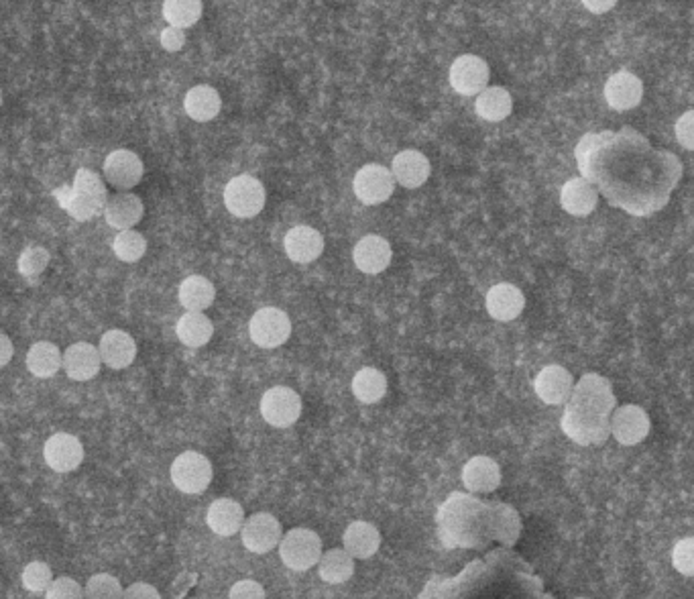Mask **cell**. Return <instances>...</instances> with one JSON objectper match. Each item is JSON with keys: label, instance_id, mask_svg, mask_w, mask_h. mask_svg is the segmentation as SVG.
Listing matches in <instances>:
<instances>
[{"label": "cell", "instance_id": "obj_1", "mask_svg": "<svg viewBox=\"0 0 694 599\" xmlns=\"http://www.w3.org/2000/svg\"><path fill=\"white\" fill-rule=\"evenodd\" d=\"M576 163L597 192L635 216L664 208L682 178V163L670 151L654 149L638 131L587 133L576 145Z\"/></svg>", "mask_w": 694, "mask_h": 599}, {"label": "cell", "instance_id": "obj_2", "mask_svg": "<svg viewBox=\"0 0 694 599\" xmlns=\"http://www.w3.org/2000/svg\"><path fill=\"white\" fill-rule=\"evenodd\" d=\"M570 406L562 418V428L576 443H601L609 434V412L615 398L609 381L601 375H585L581 384L572 388Z\"/></svg>", "mask_w": 694, "mask_h": 599}, {"label": "cell", "instance_id": "obj_3", "mask_svg": "<svg viewBox=\"0 0 694 599\" xmlns=\"http://www.w3.org/2000/svg\"><path fill=\"white\" fill-rule=\"evenodd\" d=\"M281 563L296 573H304L318 565L322 557V538L310 528H292L279 540Z\"/></svg>", "mask_w": 694, "mask_h": 599}, {"label": "cell", "instance_id": "obj_4", "mask_svg": "<svg viewBox=\"0 0 694 599\" xmlns=\"http://www.w3.org/2000/svg\"><path fill=\"white\" fill-rule=\"evenodd\" d=\"M265 200V186L249 174L233 178L224 188V206L237 219H253L265 208Z\"/></svg>", "mask_w": 694, "mask_h": 599}, {"label": "cell", "instance_id": "obj_5", "mask_svg": "<svg viewBox=\"0 0 694 599\" xmlns=\"http://www.w3.org/2000/svg\"><path fill=\"white\" fill-rule=\"evenodd\" d=\"M214 477L212 463L198 451H186L171 463V481L182 494L198 496L210 487Z\"/></svg>", "mask_w": 694, "mask_h": 599}, {"label": "cell", "instance_id": "obj_6", "mask_svg": "<svg viewBox=\"0 0 694 599\" xmlns=\"http://www.w3.org/2000/svg\"><path fill=\"white\" fill-rule=\"evenodd\" d=\"M249 335L257 347L277 349L292 335V320L279 308H261L249 322Z\"/></svg>", "mask_w": 694, "mask_h": 599}, {"label": "cell", "instance_id": "obj_7", "mask_svg": "<svg viewBox=\"0 0 694 599\" xmlns=\"http://www.w3.org/2000/svg\"><path fill=\"white\" fill-rule=\"evenodd\" d=\"M261 416L275 428L294 426L302 416V398L287 386H275L261 398Z\"/></svg>", "mask_w": 694, "mask_h": 599}, {"label": "cell", "instance_id": "obj_8", "mask_svg": "<svg viewBox=\"0 0 694 599\" xmlns=\"http://www.w3.org/2000/svg\"><path fill=\"white\" fill-rule=\"evenodd\" d=\"M650 428L652 422L648 412L635 404H625L617 408L609 420V434H613V439L625 447H633L646 441Z\"/></svg>", "mask_w": 694, "mask_h": 599}, {"label": "cell", "instance_id": "obj_9", "mask_svg": "<svg viewBox=\"0 0 694 599\" xmlns=\"http://www.w3.org/2000/svg\"><path fill=\"white\" fill-rule=\"evenodd\" d=\"M283 536L281 522L269 512H257L245 518L241 528L243 547L255 555L271 553Z\"/></svg>", "mask_w": 694, "mask_h": 599}, {"label": "cell", "instance_id": "obj_10", "mask_svg": "<svg viewBox=\"0 0 694 599\" xmlns=\"http://www.w3.org/2000/svg\"><path fill=\"white\" fill-rule=\"evenodd\" d=\"M106 198V186L102 184L100 176L92 170H78L68 210L78 221H88L98 208L106 204Z\"/></svg>", "mask_w": 694, "mask_h": 599}, {"label": "cell", "instance_id": "obj_11", "mask_svg": "<svg viewBox=\"0 0 694 599\" xmlns=\"http://www.w3.org/2000/svg\"><path fill=\"white\" fill-rule=\"evenodd\" d=\"M489 76V64L483 58L467 53V56H460L452 62L448 80L460 96H477L487 88Z\"/></svg>", "mask_w": 694, "mask_h": 599}, {"label": "cell", "instance_id": "obj_12", "mask_svg": "<svg viewBox=\"0 0 694 599\" xmlns=\"http://www.w3.org/2000/svg\"><path fill=\"white\" fill-rule=\"evenodd\" d=\"M145 168L141 157L131 149H117L104 159V178L119 192L133 190L143 180Z\"/></svg>", "mask_w": 694, "mask_h": 599}, {"label": "cell", "instance_id": "obj_13", "mask_svg": "<svg viewBox=\"0 0 694 599\" xmlns=\"http://www.w3.org/2000/svg\"><path fill=\"white\" fill-rule=\"evenodd\" d=\"M353 190L363 204L377 206L391 198L395 190V180L391 176V170H387L385 166H379V163H367V166H363L355 174Z\"/></svg>", "mask_w": 694, "mask_h": 599}, {"label": "cell", "instance_id": "obj_14", "mask_svg": "<svg viewBox=\"0 0 694 599\" xmlns=\"http://www.w3.org/2000/svg\"><path fill=\"white\" fill-rule=\"evenodd\" d=\"M43 459L55 473L76 471L84 461V447L78 437L68 432H55L45 441Z\"/></svg>", "mask_w": 694, "mask_h": 599}, {"label": "cell", "instance_id": "obj_15", "mask_svg": "<svg viewBox=\"0 0 694 599\" xmlns=\"http://www.w3.org/2000/svg\"><path fill=\"white\" fill-rule=\"evenodd\" d=\"M430 172H432L430 159L418 149H406L397 153L391 163V176L395 184L408 190H416L424 186L430 178Z\"/></svg>", "mask_w": 694, "mask_h": 599}, {"label": "cell", "instance_id": "obj_16", "mask_svg": "<svg viewBox=\"0 0 694 599\" xmlns=\"http://www.w3.org/2000/svg\"><path fill=\"white\" fill-rule=\"evenodd\" d=\"M572 388H574V377L562 365H548L534 379V390L538 398L548 406L566 404L572 394Z\"/></svg>", "mask_w": 694, "mask_h": 599}, {"label": "cell", "instance_id": "obj_17", "mask_svg": "<svg viewBox=\"0 0 694 599\" xmlns=\"http://www.w3.org/2000/svg\"><path fill=\"white\" fill-rule=\"evenodd\" d=\"M143 212V200L133 192H117L114 196L106 198L104 204L106 225L117 231L135 229L143 219Z\"/></svg>", "mask_w": 694, "mask_h": 599}, {"label": "cell", "instance_id": "obj_18", "mask_svg": "<svg viewBox=\"0 0 694 599\" xmlns=\"http://www.w3.org/2000/svg\"><path fill=\"white\" fill-rule=\"evenodd\" d=\"M642 98H644V82L627 70L613 74L605 84V100L613 111H619V113L631 111V108L640 106Z\"/></svg>", "mask_w": 694, "mask_h": 599}, {"label": "cell", "instance_id": "obj_19", "mask_svg": "<svg viewBox=\"0 0 694 599\" xmlns=\"http://www.w3.org/2000/svg\"><path fill=\"white\" fill-rule=\"evenodd\" d=\"M501 467L495 459L477 455L462 467V483L473 494H491L501 485Z\"/></svg>", "mask_w": 694, "mask_h": 599}, {"label": "cell", "instance_id": "obj_20", "mask_svg": "<svg viewBox=\"0 0 694 599\" xmlns=\"http://www.w3.org/2000/svg\"><path fill=\"white\" fill-rule=\"evenodd\" d=\"M393 251L391 243L385 237L379 235H367L363 237L355 249H353V261L363 271V274L377 276L385 271L391 263Z\"/></svg>", "mask_w": 694, "mask_h": 599}, {"label": "cell", "instance_id": "obj_21", "mask_svg": "<svg viewBox=\"0 0 694 599\" xmlns=\"http://www.w3.org/2000/svg\"><path fill=\"white\" fill-rule=\"evenodd\" d=\"M98 353L102 363L110 369H127L137 357V343L127 331L112 329L102 335Z\"/></svg>", "mask_w": 694, "mask_h": 599}, {"label": "cell", "instance_id": "obj_22", "mask_svg": "<svg viewBox=\"0 0 694 599\" xmlns=\"http://www.w3.org/2000/svg\"><path fill=\"white\" fill-rule=\"evenodd\" d=\"M243 522H245V510L237 500L218 498L208 506L206 524L216 536L228 538V536L239 534L243 528Z\"/></svg>", "mask_w": 694, "mask_h": 599}, {"label": "cell", "instance_id": "obj_23", "mask_svg": "<svg viewBox=\"0 0 694 599\" xmlns=\"http://www.w3.org/2000/svg\"><path fill=\"white\" fill-rule=\"evenodd\" d=\"M342 544L344 551L349 553L353 559H371L379 547H381V532L375 524L365 522V520H357L353 524L346 526L344 534H342Z\"/></svg>", "mask_w": 694, "mask_h": 599}, {"label": "cell", "instance_id": "obj_24", "mask_svg": "<svg viewBox=\"0 0 694 599\" xmlns=\"http://www.w3.org/2000/svg\"><path fill=\"white\" fill-rule=\"evenodd\" d=\"M283 247H285L287 257L292 261L312 263L324 251V237L314 227L300 225V227H294V229L287 231V235L283 239Z\"/></svg>", "mask_w": 694, "mask_h": 599}, {"label": "cell", "instance_id": "obj_25", "mask_svg": "<svg viewBox=\"0 0 694 599\" xmlns=\"http://www.w3.org/2000/svg\"><path fill=\"white\" fill-rule=\"evenodd\" d=\"M487 312L499 322L515 320L526 308V296L513 284H497L487 292Z\"/></svg>", "mask_w": 694, "mask_h": 599}, {"label": "cell", "instance_id": "obj_26", "mask_svg": "<svg viewBox=\"0 0 694 599\" xmlns=\"http://www.w3.org/2000/svg\"><path fill=\"white\" fill-rule=\"evenodd\" d=\"M102 365L98 347L90 343H74L68 347L66 353H62V367L66 369L68 377L74 381H88L98 375Z\"/></svg>", "mask_w": 694, "mask_h": 599}, {"label": "cell", "instance_id": "obj_27", "mask_svg": "<svg viewBox=\"0 0 694 599\" xmlns=\"http://www.w3.org/2000/svg\"><path fill=\"white\" fill-rule=\"evenodd\" d=\"M599 204L597 188L581 178L568 180L560 190V206L572 216H589Z\"/></svg>", "mask_w": 694, "mask_h": 599}, {"label": "cell", "instance_id": "obj_28", "mask_svg": "<svg viewBox=\"0 0 694 599\" xmlns=\"http://www.w3.org/2000/svg\"><path fill=\"white\" fill-rule=\"evenodd\" d=\"M184 108H186V113L190 119H194L198 123H208L220 115L222 98H220L216 88H212L208 84H200V86H194L188 90V94L184 98Z\"/></svg>", "mask_w": 694, "mask_h": 599}, {"label": "cell", "instance_id": "obj_29", "mask_svg": "<svg viewBox=\"0 0 694 599\" xmlns=\"http://www.w3.org/2000/svg\"><path fill=\"white\" fill-rule=\"evenodd\" d=\"M475 111L483 121L501 123L513 111V98L509 90H505L503 86H487L483 92L477 94Z\"/></svg>", "mask_w": 694, "mask_h": 599}, {"label": "cell", "instance_id": "obj_30", "mask_svg": "<svg viewBox=\"0 0 694 599\" xmlns=\"http://www.w3.org/2000/svg\"><path fill=\"white\" fill-rule=\"evenodd\" d=\"M176 335L186 347L200 349L210 343L214 324L204 312H186L176 324Z\"/></svg>", "mask_w": 694, "mask_h": 599}, {"label": "cell", "instance_id": "obj_31", "mask_svg": "<svg viewBox=\"0 0 694 599\" xmlns=\"http://www.w3.org/2000/svg\"><path fill=\"white\" fill-rule=\"evenodd\" d=\"M178 298H180V304L186 308V312H204L214 304L216 290L208 278L190 276L180 284Z\"/></svg>", "mask_w": 694, "mask_h": 599}, {"label": "cell", "instance_id": "obj_32", "mask_svg": "<svg viewBox=\"0 0 694 599\" xmlns=\"http://www.w3.org/2000/svg\"><path fill=\"white\" fill-rule=\"evenodd\" d=\"M318 575L330 585L346 583L355 575V559L344 549H330L318 561Z\"/></svg>", "mask_w": 694, "mask_h": 599}, {"label": "cell", "instance_id": "obj_33", "mask_svg": "<svg viewBox=\"0 0 694 599\" xmlns=\"http://www.w3.org/2000/svg\"><path fill=\"white\" fill-rule=\"evenodd\" d=\"M27 369L41 379L53 377L62 369V351L49 341L35 343L27 353Z\"/></svg>", "mask_w": 694, "mask_h": 599}, {"label": "cell", "instance_id": "obj_34", "mask_svg": "<svg viewBox=\"0 0 694 599\" xmlns=\"http://www.w3.org/2000/svg\"><path fill=\"white\" fill-rule=\"evenodd\" d=\"M353 394L363 404H377L387 394V377L375 367H363L353 377Z\"/></svg>", "mask_w": 694, "mask_h": 599}, {"label": "cell", "instance_id": "obj_35", "mask_svg": "<svg viewBox=\"0 0 694 599\" xmlns=\"http://www.w3.org/2000/svg\"><path fill=\"white\" fill-rule=\"evenodd\" d=\"M202 0H163V19L178 29L196 25L202 17Z\"/></svg>", "mask_w": 694, "mask_h": 599}, {"label": "cell", "instance_id": "obj_36", "mask_svg": "<svg viewBox=\"0 0 694 599\" xmlns=\"http://www.w3.org/2000/svg\"><path fill=\"white\" fill-rule=\"evenodd\" d=\"M112 251L121 261L135 263L145 255L147 239L143 233H139L135 229L119 231L117 237H114V241H112Z\"/></svg>", "mask_w": 694, "mask_h": 599}, {"label": "cell", "instance_id": "obj_37", "mask_svg": "<svg viewBox=\"0 0 694 599\" xmlns=\"http://www.w3.org/2000/svg\"><path fill=\"white\" fill-rule=\"evenodd\" d=\"M123 583L110 573H96L84 585V599H123Z\"/></svg>", "mask_w": 694, "mask_h": 599}, {"label": "cell", "instance_id": "obj_38", "mask_svg": "<svg viewBox=\"0 0 694 599\" xmlns=\"http://www.w3.org/2000/svg\"><path fill=\"white\" fill-rule=\"evenodd\" d=\"M49 261H51V255H49V251H47L45 247H39V245L27 247V249L21 253V257H19L17 269H19V274H21L23 278L33 280V278H37V276L43 274V271H45L47 265H49Z\"/></svg>", "mask_w": 694, "mask_h": 599}, {"label": "cell", "instance_id": "obj_39", "mask_svg": "<svg viewBox=\"0 0 694 599\" xmlns=\"http://www.w3.org/2000/svg\"><path fill=\"white\" fill-rule=\"evenodd\" d=\"M21 581H23V587L27 591H31V593H45L47 587L53 581V571H51V567L47 563L33 561V563H29L23 569Z\"/></svg>", "mask_w": 694, "mask_h": 599}, {"label": "cell", "instance_id": "obj_40", "mask_svg": "<svg viewBox=\"0 0 694 599\" xmlns=\"http://www.w3.org/2000/svg\"><path fill=\"white\" fill-rule=\"evenodd\" d=\"M45 599H84V587L72 577H53Z\"/></svg>", "mask_w": 694, "mask_h": 599}, {"label": "cell", "instance_id": "obj_41", "mask_svg": "<svg viewBox=\"0 0 694 599\" xmlns=\"http://www.w3.org/2000/svg\"><path fill=\"white\" fill-rule=\"evenodd\" d=\"M692 553H694V540L690 536L678 540L674 544V551H672V565L678 573H682L684 577H692L694 575V559H692Z\"/></svg>", "mask_w": 694, "mask_h": 599}, {"label": "cell", "instance_id": "obj_42", "mask_svg": "<svg viewBox=\"0 0 694 599\" xmlns=\"http://www.w3.org/2000/svg\"><path fill=\"white\" fill-rule=\"evenodd\" d=\"M228 599H267L265 587L255 579H241L228 591Z\"/></svg>", "mask_w": 694, "mask_h": 599}, {"label": "cell", "instance_id": "obj_43", "mask_svg": "<svg viewBox=\"0 0 694 599\" xmlns=\"http://www.w3.org/2000/svg\"><path fill=\"white\" fill-rule=\"evenodd\" d=\"M161 47L165 49V51H180L184 45H186V33H184V29H178V27H165L163 31H161Z\"/></svg>", "mask_w": 694, "mask_h": 599}, {"label": "cell", "instance_id": "obj_44", "mask_svg": "<svg viewBox=\"0 0 694 599\" xmlns=\"http://www.w3.org/2000/svg\"><path fill=\"white\" fill-rule=\"evenodd\" d=\"M692 119H694V113H692V111H686V113L678 119V123H676V137H678L680 145H682L686 151H692V149H694Z\"/></svg>", "mask_w": 694, "mask_h": 599}, {"label": "cell", "instance_id": "obj_45", "mask_svg": "<svg viewBox=\"0 0 694 599\" xmlns=\"http://www.w3.org/2000/svg\"><path fill=\"white\" fill-rule=\"evenodd\" d=\"M123 599H163V597L151 583L137 581L125 589Z\"/></svg>", "mask_w": 694, "mask_h": 599}, {"label": "cell", "instance_id": "obj_46", "mask_svg": "<svg viewBox=\"0 0 694 599\" xmlns=\"http://www.w3.org/2000/svg\"><path fill=\"white\" fill-rule=\"evenodd\" d=\"M581 3L585 5L587 11H591L595 15H605L619 3V0H581Z\"/></svg>", "mask_w": 694, "mask_h": 599}, {"label": "cell", "instance_id": "obj_47", "mask_svg": "<svg viewBox=\"0 0 694 599\" xmlns=\"http://www.w3.org/2000/svg\"><path fill=\"white\" fill-rule=\"evenodd\" d=\"M13 353H15L13 341L9 339V335H5V333H0V367H5V365H9V361L13 359Z\"/></svg>", "mask_w": 694, "mask_h": 599}, {"label": "cell", "instance_id": "obj_48", "mask_svg": "<svg viewBox=\"0 0 694 599\" xmlns=\"http://www.w3.org/2000/svg\"><path fill=\"white\" fill-rule=\"evenodd\" d=\"M0 106H3V92H0Z\"/></svg>", "mask_w": 694, "mask_h": 599}, {"label": "cell", "instance_id": "obj_49", "mask_svg": "<svg viewBox=\"0 0 694 599\" xmlns=\"http://www.w3.org/2000/svg\"><path fill=\"white\" fill-rule=\"evenodd\" d=\"M574 599H589V597H574Z\"/></svg>", "mask_w": 694, "mask_h": 599}]
</instances>
